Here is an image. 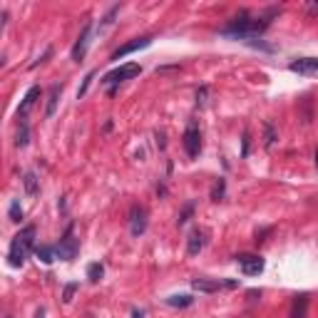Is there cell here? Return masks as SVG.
I'll return each instance as SVG.
<instances>
[{"mask_svg":"<svg viewBox=\"0 0 318 318\" xmlns=\"http://www.w3.org/2000/svg\"><path fill=\"white\" fill-rule=\"evenodd\" d=\"M62 89H65L62 82H55V85L50 87V97H48V107H45V117H48V119L55 115V110H58V102H60V97H62Z\"/></svg>","mask_w":318,"mask_h":318,"instance_id":"14","label":"cell"},{"mask_svg":"<svg viewBox=\"0 0 318 318\" xmlns=\"http://www.w3.org/2000/svg\"><path fill=\"white\" fill-rule=\"evenodd\" d=\"M23 187H25V194L28 197H35L40 192V179L35 172H25L23 174Z\"/></svg>","mask_w":318,"mask_h":318,"instance_id":"19","label":"cell"},{"mask_svg":"<svg viewBox=\"0 0 318 318\" xmlns=\"http://www.w3.org/2000/svg\"><path fill=\"white\" fill-rule=\"evenodd\" d=\"M152 35H145V37H134L132 42H124L122 48H117L115 53H112V62H119L122 58H127V55H132V53H137V50H145V48H149L152 45Z\"/></svg>","mask_w":318,"mask_h":318,"instance_id":"7","label":"cell"},{"mask_svg":"<svg viewBox=\"0 0 318 318\" xmlns=\"http://www.w3.org/2000/svg\"><path fill=\"white\" fill-rule=\"evenodd\" d=\"M40 95H42V89L37 85H32L28 92H25V97H23V102H20V107H18V119H25V115L35 107V102L40 100Z\"/></svg>","mask_w":318,"mask_h":318,"instance_id":"12","label":"cell"},{"mask_svg":"<svg viewBox=\"0 0 318 318\" xmlns=\"http://www.w3.org/2000/svg\"><path fill=\"white\" fill-rule=\"evenodd\" d=\"M249 145H251V137H249V132H244V140H241V157H249Z\"/></svg>","mask_w":318,"mask_h":318,"instance_id":"30","label":"cell"},{"mask_svg":"<svg viewBox=\"0 0 318 318\" xmlns=\"http://www.w3.org/2000/svg\"><path fill=\"white\" fill-rule=\"evenodd\" d=\"M157 194H159V197H167V187L159 184V187H157Z\"/></svg>","mask_w":318,"mask_h":318,"instance_id":"32","label":"cell"},{"mask_svg":"<svg viewBox=\"0 0 318 318\" xmlns=\"http://www.w3.org/2000/svg\"><path fill=\"white\" fill-rule=\"evenodd\" d=\"M129 232H132V236H142L147 232V211L140 204H134L129 209Z\"/></svg>","mask_w":318,"mask_h":318,"instance_id":"9","label":"cell"},{"mask_svg":"<svg viewBox=\"0 0 318 318\" xmlns=\"http://www.w3.org/2000/svg\"><path fill=\"white\" fill-rule=\"evenodd\" d=\"M306 13H308V15H311V18H316V20H318V3H316V0H313V3H308V5H306Z\"/></svg>","mask_w":318,"mask_h":318,"instance_id":"31","label":"cell"},{"mask_svg":"<svg viewBox=\"0 0 318 318\" xmlns=\"http://www.w3.org/2000/svg\"><path fill=\"white\" fill-rule=\"evenodd\" d=\"M204 246H206V232L204 229H194L189 234V239H187V254L197 256V254H202Z\"/></svg>","mask_w":318,"mask_h":318,"instance_id":"13","label":"cell"},{"mask_svg":"<svg viewBox=\"0 0 318 318\" xmlns=\"http://www.w3.org/2000/svg\"><path fill=\"white\" fill-rule=\"evenodd\" d=\"M5 318H13V316H5Z\"/></svg>","mask_w":318,"mask_h":318,"instance_id":"37","label":"cell"},{"mask_svg":"<svg viewBox=\"0 0 318 318\" xmlns=\"http://www.w3.org/2000/svg\"><path fill=\"white\" fill-rule=\"evenodd\" d=\"M89 35H92V20H87L82 32H80V37H77V42H75V48H72V60L75 62H82V58L87 55V48H89Z\"/></svg>","mask_w":318,"mask_h":318,"instance_id":"11","label":"cell"},{"mask_svg":"<svg viewBox=\"0 0 318 318\" xmlns=\"http://www.w3.org/2000/svg\"><path fill=\"white\" fill-rule=\"evenodd\" d=\"M291 72H298L303 77H318V58H298L289 62Z\"/></svg>","mask_w":318,"mask_h":318,"instance_id":"10","label":"cell"},{"mask_svg":"<svg viewBox=\"0 0 318 318\" xmlns=\"http://www.w3.org/2000/svg\"><path fill=\"white\" fill-rule=\"evenodd\" d=\"M157 145L164 149V145H167V142H164V134H157Z\"/></svg>","mask_w":318,"mask_h":318,"instance_id":"34","label":"cell"},{"mask_svg":"<svg viewBox=\"0 0 318 318\" xmlns=\"http://www.w3.org/2000/svg\"><path fill=\"white\" fill-rule=\"evenodd\" d=\"M119 10H122V5H112L105 15H102V20H100V28H97V35H105L107 30L115 25V18L119 15Z\"/></svg>","mask_w":318,"mask_h":318,"instance_id":"16","label":"cell"},{"mask_svg":"<svg viewBox=\"0 0 318 318\" xmlns=\"http://www.w3.org/2000/svg\"><path fill=\"white\" fill-rule=\"evenodd\" d=\"M77 289H80V284H75V281H72V284H67V286L62 289V301H65V303H70V301H72V296L77 293Z\"/></svg>","mask_w":318,"mask_h":318,"instance_id":"26","label":"cell"},{"mask_svg":"<svg viewBox=\"0 0 318 318\" xmlns=\"http://www.w3.org/2000/svg\"><path fill=\"white\" fill-rule=\"evenodd\" d=\"M102 276H105V266H102L100 261H95V263H89V266H87V279H89L92 284H100V281H102Z\"/></svg>","mask_w":318,"mask_h":318,"instance_id":"21","label":"cell"},{"mask_svg":"<svg viewBox=\"0 0 318 318\" xmlns=\"http://www.w3.org/2000/svg\"><path fill=\"white\" fill-rule=\"evenodd\" d=\"M55 251H58V259H62V261L77 259V254H80V239L75 236V224L67 226V232L62 234V239H60V244L55 246Z\"/></svg>","mask_w":318,"mask_h":318,"instance_id":"4","label":"cell"},{"mask_svg":"<svg viewBox=\"0 0 318 318\" xmlns=\"http://www.w3.org/2000/svg\"><path fill=\"white\" fill-rule=\"evenodd\" d=\"M306 313H308V293H301V296H296L293 303H291L289 318H306Z\"/></svg>","mask_w":318,"mask_h":318,"instance_id":"15","label":"cell"},{"mask_svg":"<svg viewBox=\"0 0 318 318\" xmlns=\"http://www.w3.org/2000/svg\"><path fill=\"white\" fill-rule=\"evenodd\" d=\"M28 145H30V124H28V119H20L18 134H15V147H18V149H25Z\"/></svg>","mask_w":318,"mask_h":318,"instance_id":"18","label":"cell"},{"mask_svg":"<svg viewBox=\"0 0 318 318\" xmlns=\"http://www.w3.org/2000/svg\"><path fill=\"white\" fill-rule=\"evenodd\" d=\"M316 167H318V147H316Z\"/></svg>","mask_w":318,"mask_h":318,"instance_id":"36","label":"cell"},{"mask_svg":"<svg viewBox=\"0 0 318 318\" xmlns=\"http://www.w3.org/2000/svg\"><path fill=\"white\" fill-rule=\"evenodd\" d=\"M8 216H10V221H23V206H20V199H13L10 202V209H8Z\"/></svg>","mask_w":318,"mask_h":318,"instance_id":"24","label":"cell"},{"mask_svg":"<svg viewBox=\"0 0 318 318\" xmlns=\"http://www.w3.org/2000/svg\"><path fill=\"white\" fill-rule=\"evenodd\" d=\"M53 53H55V50H53V48H48V50H45V53H42L40 58H37L35 62H32V65H30V70H35V67H40L42 62H48V58H53Z\"/></svg>","mask_w":318,"mask_h":318,"instance_id":"29","label":"cell"},{"mask_svg":"<svg viewBox=\"0 0 318 318\" xmlns=\"http://www.w3.org/2000/svg\"><path fill=\"white\" fill-rule=\"evenodd\" d=\"M35 239H37V229L30 224L25 229H20V232L13 236V241H10V251H8V263L13 266V268H23V263L28 259L30 251H35L37 246H35Z\"/></svg>","mask_w":318,"mask_h":318,"instance_id":"2","label":"cell"},{"mask_svg":"<svg viewBox=\"0 0 318 318\" xmlns=\"http://www.w3.org/2000/svg\"><path fill=\"white\" fill-rule=\"evenodd\" d=\"M263 129H266V142H263V145H266V149H271L274 142H276V129H274V124H271V122H266V124H263Z\"/></svg>","mask_w":318,"mask_h":318,"instance_id":"25","label":"cell"},{"mask_svg":"<svg viewBox=\"0 0 318 318\" xmlns=\"http://www.w3.org/2000/svg\"><path fill=\"white\" fill-rule=\"evenodd\" d=\"M92 80H95V72H87L85 80H82V87L77 89V100H82V97L87 95V89H89V85H92Z\"/></svg>","mask_w":318,"mask_h":318,"instance_id":"27","label":"cell"},{"mask_svg":"<svg viewBox=\"0 0 318 318\" xmlns=\"http://www.w3.org/2000/svg\"><path fill=\"white\" fill-rule=\"evenodd\" d=\"M181 145H184V152H187L189 159H197V157H199V152H202V132H199V127H197L194 119L187 124L184 137H181Z\"/></svg>","mask_w":318,"mask_h":318,"instance_id":"6","label":"cell"},{"mask_svg":"<svg viewBox=\"0 0 318 318\" xmlns=\"http://www.w3.org/2000/svg\"><path fill=\"white\" fill-rule=\"evenodd\" d=\"M224 194H226V179L219 176V179L214 181V187H211V202H221Z\"/></svg>","mask_w":318,"mask_h":318,"instance_id":"22","label":"cell"},{"mask_svg":"<svg viewBox=\"0 0 318 318\" xmlns=\"http://www.w3.org/2000/svg\"><path fill=\"white\" fill-rule=\"evenodd\" d=\"M192 289L199 291V293H216V291L239 289V281L236 279H194Z\"/></svg>","mask_w":318,"mask_h":318,"instance_id":"5","label":"cell"},{"mask_svg":"<svg viewBox=\"0 0 318 318\" xmlns=\"http://www.w3.org/2000/svg\"><path fill=\"white\" fill-rule=\"evenodd\" d=\"M35 318H45V311H42V308H40V311H37V313H35Z\"/></svg>","mask_w":318,"mask_h":318,"instance_id":"35","label":"cell"},{"mask_svg":"<svg viewBox=\"0 0 318 318\" xmlns=\"http://www.w3.org/2000/svg\"><path fill=\"white\" fill-rule=\"evenodd\" d=\"M194 97H197V107L202 110L204 105H206V97H209V87H206V85H202L199 89H197V95H194Z\"/></svg>","mask_w":318,"mask_h":318,"instance_id":"28","label":"cell"},{"mask_svg":"<svg viewBox=\"0 0 318 318\" xmlns=\"http://www.w3.org/2000/svg\"><path fill=\"white\" fill-rule=\"evenodd\" d=\"M132 318H145V311H140V308H134V311H132Z\"/></svg>","mask_w":318,"mask_h":318,"instance_id":"33","label":"cell"},{"mask_svg":"<svg viewBox=\"0 0 318 318\" xmlns=\"http://www.w3.org/2000/svg\"><path fill=\"white\" fill-rule=\"evenodd\" d=\"M279 13H281V8H276V5L266 8L259 15H251L249 10H241L239 15H234L232 20L221 28V35L229 37V40H241V42L251 45L261 32H266V30L271 28V23H274V18Z\"/></svg>","mask_w":318,"mask_h":318,"instance_id":"1","label":"cell"},{"mask_svg":"<svg viewBox=\"0 0 318 318\" xmlns=\"http://www.w3.org/2000/svg\"><path fill=\"white\" fill-rule=\"evenodd\" d=\"M194 209H197V204H194V202H187V204H184V206H181V211H179V216H176V224H179V226H184V224L192 219Z\"/></svg>","mask_w":318,"mask_h":318,"instance_id":"23","label":"cell"},{"mask_svg":"<svg viewBox=\"0 0 318 318\" xmlns=\"http://www.w3.org/2000/svg\"><path fill=\"white\" fill-rule=\"evenodd\" d=\"M164 303L172 306V308H189L194 303V296H189V293H174L169 298H164Z\"/></svg>","mask_w":318,"mask_h":318,"instance_id":"17","label":"cell"},{"mask_svg":"<svg viewBox=\"0 0 318 318\" xmlns=\"http://www.w3.org/2000/svg\"><path fill=\"white\" fill-rule=\"evenodd\" d=\"M236 263H239V268H241L246 276H259L261 271H263V266H266V261L261 259L259 254H239V256H236Z\"/></svg>","mask_w":318,"mask_h":318,"instance_id":"8","label":"cell"},{"mask_svg":"<svg viewBox=\"0 0 318 318\" xmlns=\"http://www.w3.org/2000/svg\"><path fill=\"white\" fill-rule=\"evenodd\" d=\"M35 256L42 261V263L50 266L53 261L58 259V251H55V246H37V249H35Z\"/></svg>","mask_w":318,"mask_h":318,"instance_id":"20","label":"cell"},{"mask_svg":"<svg viewBox=\"0 0 318 318\" xmlns=\"http://www.w3.org/2000/svg\"><path fill=\"white\" fill-rule=\"evenodd\" d=\"M140 72H142V65H140V62H127V65H119V67H115V70H110V72H107L100 82L110 87V95H115L117 87L122 85V82H127V80L137 77Z\"/></svg>","mask_w":318,"mask_h":318,"instance_id":"3","label":"cell"}]
</instances>
